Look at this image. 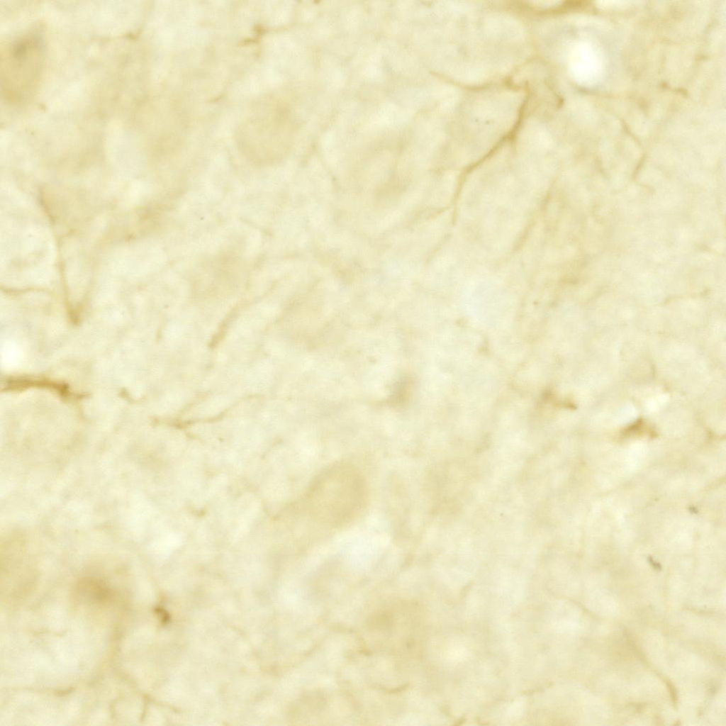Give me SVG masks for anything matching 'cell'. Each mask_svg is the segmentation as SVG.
Returning <instances> with one entry per match:
<instances>
[{
  "mask_svg": "<svg viewBox=\"0 0 726 726\" xmlns=\"http://www.w3.org/2000/svg\"><path fill=\"white\" fill-rule=\"evenodd\" d=\"M363 475L353 464L338 462L313 479L307 496L311 515L325 525L338 527L355 519L367 502Z\"/></svg>",
  "mask_w": 726,
  "mask_h": 726,
  "instance_id": "cell-1",
  "label": "cell"
},
{
  "mask_svg": "<svg viewBox=\"0 0 726 726\" xmlns=\"http://www.w3.org/2000/svg\"><path fill=\"white\" fill-rule=\"evenodd\" d=\"M45 44L38 30L28 31L6 45L1 53V89L6 100L21 104L33 96L43 70Z\"/></svg>",
  "mask_w": 726,
  "mask_h": 726,
  "instance_id": "cell-2",
  "label": "cell"
}]
</instances>
